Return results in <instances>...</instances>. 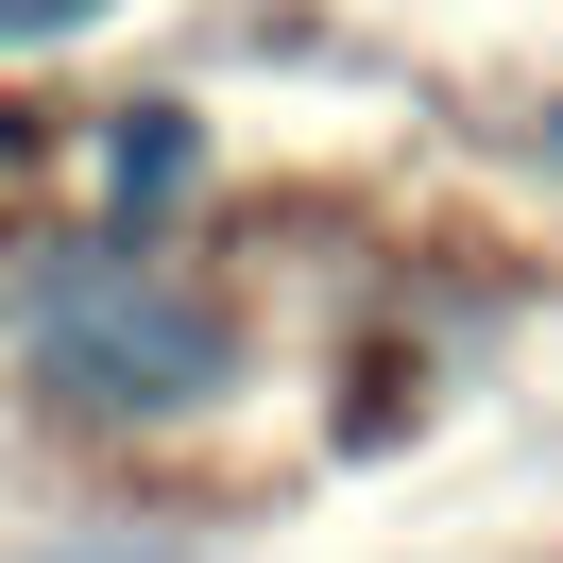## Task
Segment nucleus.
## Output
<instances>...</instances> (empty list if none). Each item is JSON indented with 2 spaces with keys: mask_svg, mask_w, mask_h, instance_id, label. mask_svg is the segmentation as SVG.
<instances>
[{
  "mask_svg": "<svg viewBox=\"0 0 563 563\" xmlns=\"http://www.w3.org/2000/svg\"><path fill=\"white\" fill-rule=\"evenodd\" d=\"M18 358L69 427H154V410H206L240 376V324L222 290L154 274V256H103V240H35L18 274Z\"/></svg>",
  "mask_w": 563,
  "mask_h": 563,
  "instance_id": "nucleus-1",
  "label": "nucleus"
},
{
  "mask_svg": "<svg viewBox=\"0 0 563 563\" xmlns=\"http://www.w3.org/2000/svg\"><path fill=\"white\" fill-rule=\"evenodd\" d=\"M547 172H563V120H547Z\"/></svg>",
  "mask_w": 563,
  "mask_h": 563,
  "instance_id": "nucleus-5",
  "label": "nucleus"
},
{
  "mask_svg": "<svg viewBox=\"0 0 563 563\" xmlns=\"http://www.w3.org/2000/svg\"><path fill=\"white\" fill-rule=\"evenodd\" d=\"M103 563H172V547H103Z\"/></svg>",
  "mask_w": 563,
  "mask_h": 563,
  "instance_id": "nucleus-4",
  "label": "nucleus"
},
{
  "mask_svg": "<svg viewBox=\"0 0 563 563\" xmlns=\"http://www.w3.org/2000/svg\"><path fill=\"white\" fill-rule=\"evenodd\" d=\"M86 18H103V0H0V35H18V52H52V35H86Z\"/></svg>",
  "mask_w": 563,
  "mask_h": 563,
  "instance_id": "nucleus-3",
  "label": "nucleus"
},
{
  "mask_svg": "<svg viewBox=\"0 0 563 563\" xmlns=\"http://www.w3.org/2000/svg\"><path fill=\"white\" fill-rule=\"evenodd\" d=\"M103 188H120V206H172V188H188V103H120L103 120Z\"/></svg>",
  "mask_w": 563,
  "mask_h": 563,
  "instance_id": "nucleus-2",
  "label": "nucleus"
}]
</instances>
